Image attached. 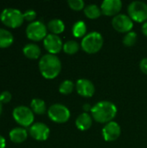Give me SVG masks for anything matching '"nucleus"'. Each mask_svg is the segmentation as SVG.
<instances>
[{
    "label": "nucleus",
    "instance_id": "f3484780",
    "mask_svg": "<svg viewBox=\"0 0 147 148\" xmlns=\"http://www.w3.org/2000/svg\"><path fill=\"white\" fill-rule=\"evenodd\" d=\"M23 52L29 59H37L41 55V49L36 43H28L23 47Z\"/></svg>",
    "mask_w": 147,
    "mask_h": 148
},
{
    "label": "nucleus",
    "instance_id": "2f4dec72",
    "mask_svg": "<svg viewBox=\"0 0 147 148\" xmlns=\"http://www.w3.org/2000/svg\"><path fill=\"white\" fill-rule=\"evenodd\" d=\"M83 109H84V111H86V113H87L88 111H91L92 107H91L88 103H87V104H84V106H83Z\"/></svg>",
    "mask_w": 147,
    "mask_h": 148
},
{
    "label": "nucleus",
    "instance_id": "a211bd4d",
    "mask_svg": "<svg viewBox=\"0 0 147 148\" xmlns=\"http://www.w3.org/2000/svg\"><path fill=\"white\" fill-rule=\"evenodd\" d=\"M14 42V36L10 31L0 28V48L5 49L10 47Z\"/></svg>",
    "mask_w": 147,
    "mask_h": 148
},
{
    "label": "nucleus",
    "instance_id": "6e6552de",
    "mask_svg": "<svg viewBox=\"0 0 147 148\" xmlns=\"http://www.w3.org/2000/svg\"><path fill=\"white\" fill-rule=\"evenodd\" d=\"M47 26L41 21H34L26 28V36L32 41H41L47 36Z\"/></svg>",
    "mask_w": 147,
    "mask_h": 148
},
{
    "label": "nucleus",
    "instance_id": "ddd939ff",
    "mask_svg": "<svg viewBox=\"0 0 147 148\" xmlns=\"http://www.w3.org/2000/svg\"><path fill=\"white\" fill-rule=\"evenodd\" d=\"M77 93L83 97H91L95 92V88L94 83L88 79H79L75 84Z\"/></svg>",
    "mask_w": 147,
    "mask_h": 148
},
{
    "label": "nucleus",
    "instance_id": "f257e3e1",
    "mask_svg": "<svg viewBox=\"0 0 147 148\" xmlns=\"http://www.w3.org/2000/svg\"><path fill=\"white\" fill-rule=\"evenodd\" d=\"M117 114V107L109 101H101L92 107L91 115L94 121L100 123H108L113 121Z\"/></svg>",
    "mask_w": 147,
    "mask_h": 148
},
{
    "label": "nucleus",
    "instance_id": "c85d7f7f",
    "mask_svg": "<svg viewBox=\"0 0 147 148\" xmlns=\"http://www.w3.org/2000/svg\"><path fill=\"white\" fill-rule=\"evenodd\" d=\"M139 68L141 71L147 75V58H143L139 62Z\"/></svg>",
    "mask_w": 147,
    "mask_h": 148
},
{
    "label": "nucleus",
    "instance_id": "423d86ee",
    "mask_svg": "<svg viewBox=\"0 0 147 148\" xmlns=\"http://www.w3.org/2000/svg\"><path fill=\"white\" fill-rule=\"evenodd\" d=\"M12 115L14 120L22 127H29L34 121V112L26 106L16 107Z\"/></svg>",
    "mask_w": 147,
    "mask_h": 148
},
{
    "label": "nucleus",
    "instance_id": "6ab92c4d",
    "mask_svg": "<svg viewBox=\"0 0 147 148\" xmlns=\"http://www.w3.org/2000/svg\"><path fill=\"white\" fill-rule=\"evenodd\" d=\"M47 28H48V29H49L51 31V34L58 35V34H61L64 31L65 24L61 19L55 18V19L50 20L48 23Z\"/></svg>",
    "mask_w": 147,
    "mask_h": 148
},
{
    "label": "nucleus",
    "instance_id": "393cba45",
    "mask_svg": "<svg viewBox=\"0 0 147 148\" xmlns=\"http://www.w3.org/2000/svg\"><path fill=\"white\" fill-rule=\"evenodd\" d=\"M137 38L138 36L135 31H129L123 37V43L127 47H131L135 44V42H137Z\"/></svg>",
    "mask_w": 147,
    "mask_h": 148
},
{
    "label": "nucleus",
    "instance_id": "cd10ccee",
    "mask_svg": "<svg viewBox=\"0 0 147 148\" xmlns=\"http://www.w3.org/2000/svg\"><path fill=\"white\" fill-rule=\"evenodd\" d=\"M12 99V95L9 91H3L0 94V101L3 104L9 103Z\"/></svg>",
    "mask_w": 147,
    "mask_h": 148
},
{
    "label": "nucleus",
    "instance_id": "4468645a",
    "mask_svg": "<svg viewBox=\"0 0 147 148\" xmlns=\"http://www.w3.org/2000/svg\"><path fill=\"white\" fill-rule=\"evenodd\" d=\"M122 8V2L120 0H104L101 3V12L106 16H116Z\"/></svg>",
    "mask_w": 147,
    "mask_h": 148
},
{
    "label": "nucleus",
    "instance_id": "a878e982",
    "mask_svg": "<svg viewBox=\"0 0 147 148\" xmlns=\"http://www.w3.org/2000/svg\"><path fill=\"white\" fill-rule=\"evenodd\" d=\"M68 6L75 10H81L84 9L85 6V3L83 0H68Z\"/></svg>",
    "mask_w": 147,
    "mask_h": 148
},
{
    "label": "nucleus",
    "instance_id": "5701e85b",
    "mask_svg": "<svg viewBox=\"0 0 147 148\" xmlns=\"http://www.w3.org/2000/svg\"><path fill=\"white\" fill-rule=\"evenodd\" d=\"M79 43L75 41V40H69L67 41L64 44H63V50L65 53L68 54V55H74L75 54L78 50H79Z\"/></svg>",
    "mask_w": 147,
    "mask_h": 148
},
{
    "label": "nucleus",
    "instance_id": "c756f323",
    "mask_svg": "<svg viewBox=\"0 0 147 148\" xmlns=\"http://www.w3.org/2000/svg\"><path fill=\"white\" fill-rule=\"evenodd\" d=\"M6 146V141H5V139L0 135V148H5Z\"/></svg>",
    "mask_w": 147,
    "mask_h": 148
},
{
    "label": "nucleus",
    "instance_id": "9b49d317",
    "mask_svg": "<svg viewBox=\"0 0 147 148\" xmlns=\"http://www.w3.org/2000/svg\"><path fill=\"white\" fill-rule=\"evenodd\" d=\"M49 133L50 130L49 127L42 122L34 123L29 128L30 136L36 140H39V141L46 140L49 136Z\"/></svg>",
    "mask_w": 147,
    "mask_h": 148
},
{
    "label": "nucleus",
    "instance_id": "dca6fc26",
    "mask_svg": "<svg viewBox=\"0 0 147 148\" xmlns=\"http://www.w3.org/2000/svg\"><path fill=\"white\" fill-rule=\"evenodd\" d=\"M10 139L14 143H22L28 138V132L23 127H15L9 134Z\"/></svg>",
    "mask_w": 147,
    "mask_h": 148
},
{
    "label": "nucleus",
    "instance_id": "1a4fd4ad",
    "mask_svg": "<svg viewBox=\"0 0 147 148\" xmlns=\"http://www.w3.org/2000/svg\"><path fill=\"white\" fill-rule=\"evenodd\" d=\"M112 25L117 31L125 33L131 31L133 27V22L129 16L125 14H118L113 16L112 20Z\"/></svg>",
    "mask_w": 147,
    "mask_h": 148
},
{
    "label": "nucleus",
    "instance_id": "39448f33",
    "mask_svg": "<svg viewBox=\"0 0 147 148\" xmlns=\"http://www.w3.org/2000/svg\"><path fill=\"white\" fill-rule=\"evenodd\" d=\"M129 16L132 20L138 23L146 22L147 20V3L143 1H133L127 8Z\"/></svg>",
    "mask_w": 147,
    "mask_h": 148
},
{
    "label": "nucleus",
    "instance_id": "bb28decb",
    "mask_svg": "<svg viewBox=\"0 0 147 148\" xmlns=\"http://www.w3.org/2000/svg\"><path fill=\"white\" fill-rule=\"evenodd\" d=\"M23 17H24V20L32 23L36 17V12L33 10H28L23 13Z\"/></svg>",
    "mask_w": 147,
    "mask_h": 148
},
{
    "label": "nucleus",
    "instance_id": "9d476101",
    "mask_svg": "<svg viewBox=\"0 0 147 148\" xmlns=\"http://www.w3.org/2000/svg\"><path fill=\"white\" fill-rule=\"evenodd\" d=\"M44 48L49 52V54L55 55L59 53L63 48L62 41L58 35L48 34L47 36L43 39Z\"/></svg>",
    "mask_w": 147,
    "mask_h": 148
},
{
    "label": "nucleus",
    "instance_id": "f8f14e48",
    "mask_svg": "<svg viewBox=\"0 0 147 148\" xmlns=\"http://www.w3.org/2000/svg\"><path fill=\"white\" fill-rule=\"evenodd\" d=\"M121 128L116 121L107 123L102 128V136L106 141H114L120 136Z\"/></svg>",
    "mask_w": 147,
    "mask_h": 148
},
{
    "label": "nucleus",
    "instance_id": "b1692460",
    "mask_svg": "<svg viewBox=\"0 0 147 148\" xmlns=\"http://www.w3.org/2000/svg\"><path fill=\"white\" fill-rule=\"evenodd\" d=\"M74 88H75V84L70 80L63 81L59 86V91L62 95H69L70 93L73 92Z\"/></svg>",
    "mask_w": 147,
    "mask_h": 148
},
{
    "label": "nucleus",
    "instance_id": "473e14b6",
    "mask_svg": "<svg viewBox=\"0 0 147 148\" xmlns=\"http://www.w3.org/2000/svg\"><path fill=\"white\" fill-rule=\"evenodd\" d=\"M2 110H3V103H2L1 101H0V115H1V114H2Z\"/></svg>",
    "mask_w": 147,
    "mask_h": 148
},
{
    "label": "nucleus",
    "instance_id": "7c9ffc66",
    "mask_svg": "<svg viewBox=\"0 0 147 148\" xmlns=\"http://www.w3.org/2000/svg\"><path fill=\"white\" fill-rule=\"evenodd\" d=\"M142 32L146 36H147V21L145 22L142 25Z\"/></svg>",
    "mask_w": 147,
    "mask_h": 148
},
{
    "label": "nucleus",
    "instance_id": "aec40b11",
    "mask_svg": "<svg viewBox=\"0 0 147 148\" xmlns=\"http://www.w3.org/2000/svg\"><path fill=\"white\" fill-rule=\"evenodd\" d=\"M31 110L37 114H42L46 112V104L45 101L39 98H35L30 102Z\"/></svg>",
    "mask_w": 147,
    "mask_h": 148
},
{
    "label": "nucleus",
    "instance_id": "20e7f679",
    "mask_svg": "<svg viewBox=\"0 0 147 148\" xmlns=\"http://www.w3.org/2000/svg\"><path fill=\"white\" fill-rule=\"evenodd\" d=\"M1 22L7 27L17 28L24 21L23 13L15 8H6L0 14Z\"/></svg>",
    "mask_w": 147,
    "mask_h": 148
},
{
    "label": "nucleus",
    "instance_id": "7ed1b4c3",
    "mask_svg": "<svg viewBox=\"0 0 147 148\" xmlns=\"http://www.w3.org/2000/svg\"><path fill=\"white\" fill-rule=\"evenodd\" d=\"M104 43V38L100 32L93 31L87 34L81 40V46L88 54H94L101 50Z\"/></svg>",
    "mask_w": 147,
    "mask_h": 148
},
{
    "label": "nucleus",
    "instance_id": "f03ea898",
    "mask_svg": "<svg viewBox=\"0 0 147 148\" xmlns=\"http://www.w3.org/2000/svg\"><path fill=\"white\" fill-rule=\"evenodd\" d=\"M39 70L42 75L46 79H54L61 72L62 62L61 60L53 54H46L40 58Z\"/></svg>",
    "mask_w": 147,
    "mask_h": 148
},
{
    "label": "nucleus",
    "instance_id": "4be33fe9",
    "mask_svg": "<svg viewBox=\"0 0 147 148\" xmlns=\"http://www.w3.org/2000/svg\"><path fill=\"white\" fill-rule=\"evenodd\" d=\"M72 32H73V35L75 37H82V36L84 37L86 36V32H87V25H86V23L81 20L77 21L73 25Z\"/></svg>",
    "mask_w": 147,
    "mask_h": 148
},
{
    "label": "nucleus",
    "instance_id": "2eb2a0df",
    "mask_svg": "<svg viewBox=\"0 0 147 148\" xmlns=\"http://www.w3.org/2000/svg\"><path fill=\"white\" fill-rule=\"evenodd\" d=\"M92 116L88 113L81 114L75 120V126L79 130L86 131L89 129L92 126Z\"/></svg>",
    "mask_w": 147,
    "mask_h": 148
},
{
    "label": "nucleus",
    "instance_id": "0eeeda50",
    "mask_svg": "<svg viewBox=\"0 0 147 148\" xmlns=\"http://www.w3.org/2000/svg\"><path fill=\"white\" fill-rule=\"evenodd\" d=\"M48 115L51 121L56 123H64L69 120L70 111L66 106L55 103L51 105L48 109Z\"/></svg>",
    "mask_w": 147,
    "mask_h": 148
},
{
    "label": "nucleus",
    "instance_id": "412c9836",
    "mask_svg": "<svg viewBox=\"0 0 147 148\" xmlns=\"http://www.w3.org/2000/svg\"><path fill=\"white\" fill-rule=\"evenodd\" d=\"M101 8L96 4H88L84 8V14L90 19L98 18L101 15Z\"/></svg>",
    "mask_w": 147,
    "mask_h": 148
}]
</instances>
